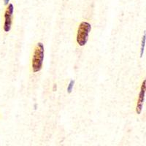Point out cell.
<instances>
[{"label": "cell", "instance_id": "1", "mask_svg": "<svg viewBox=\"0 0 146 146\" xmlns=\"http://www.w3.org/2000/svg\"><path fill=\"white\" fill-rule=\"evenodd\" d=\"M44 55H45V48H44L43 44L42 42H38L35 48L33 57H32V66L33 72H38L42 70Z\"/></svg>", "mask_w": 146, "mask_h": 146}, {"label": "cell", "instance_id": "2", "mask_svg": "<svg viewBox=\"0 0 146 146\" xmlns=\"http://www.w3.org/2000/svg\"><path fill=\"white\" fill-rule=\"evenodd\" d=\"M91 30V26L89 23L86 21L80 23L77 33V42L80 46H84L87 43Z\"/></svg>", "mask_w": 146, "mask_h": 146}, {"label": "cell", "instance_id": "3", "mask_svg": "<svg viewBox=\"0 0 146 146\" xmlns=\"http://www.w3.org/2000/svg\"><path fill=\"white\" fill-rule=\"evenodd\" d=\"M145 94H146V79L143 80V83L141 85V88H140V91H139V96H138L137 102L136 106V113L138 115H139L143 111V105H144L145 98Z\"/></svg>", "mask_w": 146, "mask_h": 146}, {"label": "cell", "instance_id": "4", "mask_svg": "<svg viewBox=\"0 0 146 146\" xmlns=\"http://www.w3.org/2000/svg\"><path fill=\"white\" fill-rule=\"evenodd\" d=\"M13 5H12V4H10L5 13V23H4L3 28L4 31L5 32H8L11 29L12 19H13Z\"/></svg>", "mask_w": 146, "mask_h": 146}, {"label": "cell", "instance_id": "5", "mask_svg": "<svg viewBox=\"0 0 146 146\" xmlns=\"http://www.w3.org/2000/svg\"><path fill=\"white\" fill-rule=\"evenodd\" d=\"M145 43H146V32L145 31L144 33H143V37H142L141 47H140V58H143V54H144L145 48Z\"/></svg>", "mask_w": 146, "mask_h": 146}, {"label": "cell", "instance_id": "6", "mask_svg": "<svg viewBox=\"0 0 146 146\" xmlns=\"http://www.w3.org/2000/svg\"><path fill=\"white\" fill-rule=\"evenodd\" d=\"M74 85H75V80H70V83H69L68 86H67V93L71 94L72 91L73 90V87H74Z\"/></svg>", "mask_w": 146, "mask_h": 146}, {"label": "cell", "instance_id": "7", "mask_svg": "<svg viewBox=\"0 0 146 146\" xmlns=\"http://www.w3.org/2000/svg\"><path fill=\"white\" fill-rule=\"evenodd\" d=\"M4 1V3L5 4V5H7V4L9 3V1H10V0H3Z\"/></svg>", "mask_w": 146, "mask_h": 146}, {"label": "cell", "instance_id": "8", "mask_svg": "<svg viewBox=\"0 0 146 146\" xmlns=\"http://www.w3.org/2000/svg\"><path fill=\"white\" fill-rule=\"evenodd\" d=\"M55 89L56 90V84H54V86H53V91H55Z\"/></svg>", "mask_w": 146, "mask_h": 146}]
</instances>
